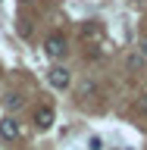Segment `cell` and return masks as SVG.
Returning a JSON list of instances; mask_svg holds the SVG:
<instances>
[{
	"label": "cell",
	"instance_id": "1",
	"mask_svg": "<svg viewBox=\"0 0 147 150\" xmlns=\"http://www.w3.org/2000/svg\"><path fill=\"white\" fill-rule=\"evenodd\" d=\"M66 50H69V47H66V38H63V35H50V38L44 41V53L50 56V59H63Z\"/></svg>",
	"mask_w": 147,
	"mask_h": 150
},
{
	"label": "cell",
	"instance_id": "2",
	"mask_svg": "<svg viewBox=\"0 0 147 150\" xmlns=\"http://www.w3.org/2000/svg\"><path fill=\"white\" fill-rule=\"evenodd\" d=\"M47 81H50V88H56V91H66V88H69V81H72V75H69V69L56 66V69H50V72H47Z\"/></svg>",
	"mask_w": 147,
	"mask_h": 150
},
{
	"label": "cell",
	"instance_id": "3",
	"mask_svg": "<svg viewBox=\"0 0 147 150\" xmlns=\"http://www.w3.org/2000/svg\"><path fill=\"white\" fill-rule=\"evenodd\" d=\"M53 119H56V112H53V106H38L35 110V125L41 131H47L50 125H53Z\"/></svg>",
	"mask_w": 147,
	"mask_h": 150
},
{
	"label": "cell",
	"instance_id": "4",
	"mask_svg": "<svg viewBox=\"0 0 147 150\" xmlns=\"http://www.w3.org/2000/svg\"><path fill=\"white\" fill-rule=\"evenodd\" d=\"M19 122L13 119V116H6V119H0V138L3 141H19Z\"/></svg>",
	"mask_w": 147,
	"mask_h": 150
},
{
	"label": "cell",
	"instance_id": "5",
	"mask_svg": "<svg viewBox=\"0 0 147 150\" xmlns=\"http://www.w3.org/2000/svg\"><path fill=\"white\" fill-rule=\"evenodd\" d=\"M144 112H147V94L138 100V116H144Z\"/></svg>",
	"mask_w": 147,
	"mask_h": 150
},
{
	"label": "cell",
	"instance_id": "6",
	"mask_svg": "<svg viewBox=\"0 0 147 150\" xmlns=\"http://www.w3.org/2000/svg\"><path fill=\"white\" fill-rule=\"evenodd\" d=\"M138 50H141V56H147V35L138 41Z\"/></svg>",
	"mask_w": 147,
	"mask_h": 150
},
{
	"label": "cell",
	"instance_id": "7",
	"mask_svg": "<svg viewBox=\"0 0 147 150\" xmlns=\"http://www.w3.org/2000/svg\"><path fill=\"white\" fill-rule=\"evenodd\" d=\"M22 106V97H9V110H19Z\"/></svg>",
	"mask_w": 147,
	"mask_h": 150
},
{
	"label": "cell",
	"instance_id": "8",
	"mask_svg": "<svg viewBox=\"0 0 147 150\" xmlns=\"http://www.w3.org/2000/svg\"><path fill=\"white\" fill-rule=\"evenodd\" d=\"M88 144H91V150H100V147H103V141H100V138H91Z\"/></svg>",
	"mask_w": 147,
	"mask_h": 150
}]
</instances>
